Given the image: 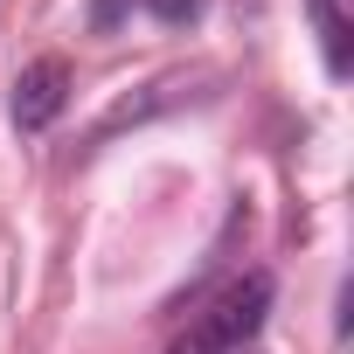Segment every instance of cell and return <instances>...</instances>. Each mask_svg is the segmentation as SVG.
<instances>
[{
	"mask_svg": "<svg viewBox=\"0 0 354 354\" xmlns=\"http://www.w3.org/2000/svg\"><path fill=\"white\" fill-rule=\"evenodd\" d=\"M264 313H271V278L250 271V278H236V285L195 319V333L174 347V354H236V347L264 326Z\"/></svg>",
	"mask_w": 354,
	"mask_h": 354,
	"instance_id": "6da1fadb",
	"label": "cell"
},
{
	"mask_svg": "<svg viewBox=\"0 0 354 354\" xmlns=\"http://www.w3.org/2000/svg\"><path fill=\"white\" fill-rule=\"evenodd\" d=\"M70 104V63L63 56H35L21 77H15V125L21 132H49Z\"/></svg>",
	"mask_w": 354,
	"mask_h": 354,
	"instance_id": "7a4b0ae2",
	"label": "cell"
},
{
	"mask_svg": "<svg viewBox=\"0 0 354 354\" xmlns=\"http://www.w3.org/2000/svg\"><path fill=\"white\" fill-rule=\"evenodd\" d=\"M174 84H181V77H160V84H139V97H118V104L91 125V146H104V139H118L125 125H146L153 111H167V104H174Z\"/></svg>",
	"mask_w": 354,
	"mask_h": 354,
	"instance_id": "3957f363",
	"label": "cell"
},
{
	"mask_svg": "<svg viewBox=\"0 0 354 354\" xmlns=\"http://www.w3.org/2000/svg\"><path fill=\"white\" fill-rule=\"evenodd\" d=\"M306 8H313V28H319L326 70L347 77V70H354V21H347V0H306Z\"/></svg>",
	"mask_w": 354,
	"mask_h": 354,
	"instance_id": "277c9868",
	"label": "cell"
},
{
	"mask_svg": "<svg viewBox=\"0 0 354 354\" xmlns=\"http://www.w3.org/2000/svg\"><path fill=\"white\" fill-rule=\"evenodd\" d=\"M125 8H132V0H91V35H111L125 21Z\"/></svg>",
	"mask_w": 354,
	"mask_h": 354,
	"instance_id": "5b68a950",
	"label": "cell"
},
{
	"mask_svg": "<svg viewBox=\"0 0 354 354\" xmlns=\"http://www.w3.org/2000/svg\"><path fill=\"white\" fill-rule=\"evenodd\" d=\"M202 8H209V0H153V15H160L167 28H181V21H195Z\"/></svg>",
	"mask_w": 354,
	"mask_h": 354,
	"instance_id": "8992f818",
	"label": "cell"
}]
</instances>
